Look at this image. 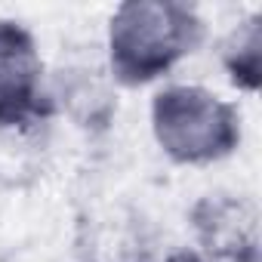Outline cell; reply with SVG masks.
Masks as SVG:
<instances>
[{"mask_svg": "<svg viewBox=\"0 0 262 262\" xmlns=\"http://www.w3.org/2000/svg\"><path fill=\"white\" fill-rule=\"evenodd\" d=\"M207 37L194 7L176 0H126L108 25L111 77L123 86H142L173 71Z\"/></svg>", "mask_w": 262, "mask_h": 262, "instance_id": "cell-1", "label": "cell"}, {"mask_svg": "<svg viewBox=\"0 0 262 262\" xmlns=\"http://www.w3.org/2000/svg\"><path fill=\"white\" fill-rule=\"evenodd\" d=\"M151 133L176 164H213L241 145V111L194 83L164 86L151 102Z\"/></svg>", "mask_w": 262, "mask_h": 262, "instance_id": "cell-2", "label": "cell"}, {"mask_svg": "<svg viewBox=\"0 0 262 262\" xmlns=\"http://www.w3.org/2000/svg\"><path fill=\"white\" fill-rule=\"evenodd\" d=\"M47 108L43 59L31 31L0 19V126H25Z\"/></svg>", "mask_w": 262, "mask_h": 262, "instance_id": "cell-3", "label": "cell"}, {"mask_svg": "<svg viewBox=\"0 0 262 262\" xmlns=\"http://www.w3.org/2000/svg\"><path fill=\"white\" fill-rule=\"evenodd\" d=\"M191 225L210 262H259V216L250 201L207 194L191 207Z\"/></svg>", "mask_w": 262, "mask_h": 262, "instance_id": "cell-4", "label": "cell"}, {"mask_svg": "<svg viewBox=\"0 0 262 262\" xmlns=\"http://www.w3.org/2000/svg\"><path fill=\"white\" fill-rule=\"evenodd\" d=\"M47 99H50V105L59 102L62 111H68L80 126H105L114 114L111 90L102 83V77L96 71H86V68L59 71Z\"/></svg>", "mask_w": 262, "mask_h": 262, "instance_id": "cell-5", "label": "cell"}, {"mask_svg": "<svg viewBox=\"0 0 262 262\" xmlns=\"http://www.w3.org/2000/svg\"><path fill=\"white\" fill-rule=\"evenodd\" d=\"M219 56L228 80L244 93H256L262 86V13L237 22V28H231L222 40Z\"/></svg>", "mask_w": 262, "mask_h": 262, "instance_id": "cell-6", "label": "cell"}, {"mask_svg": "<svg viewBox=\"0 0 262 262\" xmlns=\"http://www.w3.org/2000/svg\"><path fill=\"white\" fill-rule=\"evenodd\" d=\"M170 262H210V259H204L201 253H176Z\"/></svg>", "mask_w": 262, "mask_h": 262, "instance_id": "cell-7", "label": "cell"}]
</instances>
